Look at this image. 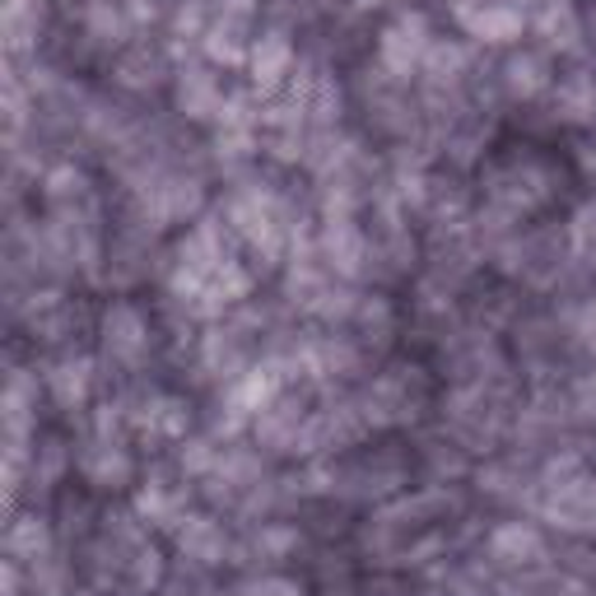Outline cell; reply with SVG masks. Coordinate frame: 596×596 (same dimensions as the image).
I'll return each instance as SVG.
<instances>
[{
  "instance_id": "cell-2",
  "label": "cell",
  "mask_w": 596,
  "mask_h": 596,
  "mask_svg": "<svg viewBox=\"0 0 596 596\" xmlns=\"http://www.w3.org/2000/svg\"><path fill=\"white\" fill-rule=\"evenodd\" d=\"M461 14L471 23V33H480L489 42H508V38L522 33V14L508 10V6H485L480 14H471V10H461Z\"/></svg>"
},
{
  "instance_id": "cell-4",
  "label": "cell",
  "mask_w": 596,
  "mask_h": 596,
  "mask_svg": "<svg viewBox=\"0 0 596 596\" xmlns=\"http://www.w3.org/2000/svg\"><path fill=\"white\" fill-rule=\"evenodd\" d=\"M540 29L550 33V42H574V14H568L564 0H555V6L546 10V19H540Z\"/></svg>"
},
{
  "instance_id": "cell-5",
  "label": "cell",
  "mask_w": 596,
  "mask_h": 596,
  "mask_svg": "<svg viewBox=\"0 0 596 596\" xmlns=\"http://www.w3.org/2000/svg\"><path fill=\"white\" fill-rule=\"evenodd\" d=\"M508 85H512V94H536L546 80H540V66H536L531 57H522V61L508 66Z\"/></svg>"
},
{
  "instance_id": "cell-3",
  "label": "cell",
  "mask_w": 596,
  "mask_h": 596,
  "mask_svg": "<svg viewBox=\"0 0 596 596\" xmlns=\"http://www.w3.org/2000/svg\"><path fill=\"white\" fill-rule=\"evenodd\" d=\"M252 66H256V85H275L280 80V70L290 66V42H284L280 33H266L262 42L252 47Z\"/></svg>"
},
{
  "instance_id": "cell-1",
  "label": "cell",
  "mask_w": 596,
  "mask_h": 596,
  "mask_svg": "<svg viewBox=\"0 0 596 596\" xmlns=\"http://www.w3.org/2000/svg\"><path fill=\"white\" fill-rule=\"evenodd\" d=\"M420 51H424V19L420 14H401L392 29L382 33V42H378L382 66L397 70V75H406L414 61H420Z\"/></svg>"
}]
</instances>
